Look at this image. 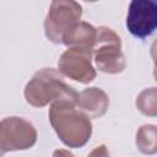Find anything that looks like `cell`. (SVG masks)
I'll return each mask as SVG.
<instances>
[{
    "label": "cell",
    "mask_w": 157,
    "mask_h": 157,
    "mask_svg": "<svg viewBox=\"0 0 157 157\" xmlns=\"http://www.w3.org/2000/svg\"><path fill=\"white\" fill-rule=\"evenodd\" d=\"M49 121L58 137L71 148L85 146L92 135V123L75 102L60 101L49 108Z\"/></svg>",
    "instance_id": "1"
},
{
    "label": "cell",
    "mask_w": 157,
    "mask_h": 157,
    "mask_svg": "<svg viewBox=\"0 0 157 157\" xmlns=\"http://www.w3.org/2000/svg\"><path fill=\"white\" fill-rule=\"evenodd\" d=\"M25 98L28 104L42 108L60 101L77 102L78 93L72 86L66 83L64 76L53 67H43L38 70L27 82Z\"/></svg>",
    "instance_id": "2"
},
{
    "label": "cell",
    "mask_w": 157,
    "mask_h": 157,
    "mask_svg": "<svg viewBox=\"0 0 157 157\" xmlns=\"http://www.w3.org/2000/svg\"><path fill=\"white\" fill-rule=\"evenodd\" d=\"M93 60L99 71L105 74H120L126 66L121 52L120 37L109 27L97 28V39L93 47Z\"/></svg>",
    "instance_id": "3"
},
{
    "label": "cell",
    "mask_w": 157,
    "mask_h": 157,
    "mask_svg": "<svg viewBox=\"0 0 157 157\" xmlns=\"http://www.w3.org/2000/svg\"><path fill=\"white\" fill-rule=\"evenodd\" d=\"M82 16V6L72 0H54L44 20V33L48 40L60 44L64 34Z\"/></svg>",
    "instance_id": "4"
},
{
    "label": "cell",
    "mask_w": 157,
    "mask_h": 157,
    "mask_svg": "<svg viewBox=\"0 0 157 157\" xmlns=\"http://www.w3.org/2000/svg\"><path fill=\"white\" fill-rule=\"evenodd\" d=\"M37 130L32 123L20 117H7L0 123L1 155L11 151L28 150L37 142Z\"/></svg>",
    "instance_id": "5"
},
{
    "label": "cell",
    "mask_w": 157,
    "mask_h": 157,
    "mask_svg": "<svg viewBox=\"0 0 157 157\" xmlns=\"http://www.w3.org/2000/svg\"><path fill=\"white\" fill-rule=\"evenodd\" d=\"M93 50L86 48H69L58 60L59 72L74 81L90 83L96 78V69L92 65Z\"/></svg>",
    "instance_id": "6"
},
{
    "label": "cell",
    "mask_w": 157,
    "mask_h": 157,
    "mask_svg": "<svg viewBox=\"0 0 157 157\" xmlns=\"http://www.w3.org/2000/svg\"><path fill=\"white\" fill-rule=\"evenodd\" d=\"M126 27L137 38H146L157 29V1L132 0L129 4Z\"/></svg>",
    "instance_id": "7"
},
{
    "label": "cell",
    "mask_w": 157,
    "mask_h": 157,
    "mask_svg": "<svg viewBox=\"0 0 157 157\" xmlns=\"http://www.w3.org/2000/svg\"><path fill=\"white\" fill-rule=\"evenodd\" d=\"M76 107L88 118H101L109 107V97L102 88L88 87L78 93Z\"/></svg>",
    "instance_id": "8"
},
{
    "label": "cell",
    "mask_w": 157,
    "mask_h": 157,
    "mask_svg": "<svg viewBox=\"0 0 157 157\" xmlns=\"http://www.w3.org/2000/svg\"><path fill=\"white\" fill-rule=\"evenodd\" d=\"M96 39L97 28L88 22L80 21L64 34L63 43L67 48H86L93 50Z\"/></svg>",
    "instance_id": "9"
},
{
    "label": "cell",
    "mask_w": 157,
    "mask_h": 157,
    "mask_svg": "<svg viewBox=\"0 0 157 157\" xmlns=\"http://www.w3.org/2000/svg\"><path fill=\"white\" fill-rule=\"evenodd\" d=\"M135 144L137 150L144 155L157 153V125L144 124L141 125L135 136Z\"/></svg>",
    "instance_id": "10"
},
{
    "label": "cell",
    "mask_w": 157,
    "mask_h": 157,
    "mask_svg": "<svg viewBox=\"0 0 157 157\" xmlns=\"http://www.w3.org/2000/svg\"><path fill=\"white\" fill-rule=\"evenodd\" d=\"M136 108L147 117H157V87L141 91L135 101Z\"/></svg>",
    "instance_id": "11"
},
{
    "label": "cell",
    "mask_w": 157,
    "mask_h": 157,
    "mask_svg": "<svg viewBox=\"0 0 157 157\" xmlns=\"http://www.w3.org/2000/svg\"><path fill=\"white\" fill-rule=\"evenodd\" d=\"M87 157H110V155H109L108 147H107L104 144H102V145L94 147V148L88 153Z\"/></svg>",
    "instance_id": "12"
},
{
    "label": "cell",
    "mask_w": 157,
    "mask_h": 157,
    "mask_svg": "<svg viewBox=\"0 0 157 157\" xmlns=\"http://www.w3.org/2000/svg\"><path fill=\"white\" fill-rule=\"evenodd\" d=\"M53 157H75L69 150L65 148H58L53 152Z\"/></svg>",
    "instance_id": "13"
},
{
    "label": "cell",
    "mask_w": 157,
    "mask_h": 157,
    "mask_svg": "<svg viewBox=\"0 0 157 157\" xmlns=\"http://www.w3.org/2000/svg\"><path fill=\"white\" fill-rule=\"evenodd\" d=\"M150 53H151V58H152V60H153L155 67H157V38L152 42L151 48H150Z\"/></svg>",
    "instance_id": "14"
},
{
    "label": "cell",
    "mask_w": 157,
    "mask_h": 157,
    "mask_svg": "<svg viewBox=\"0 0 157 157\" xmlns=\"http://www.w3.org/2000/svg\"><path fill=\"white\" fill-rule=\"evenodd\" d=\"M153 76H155V80L157 81V67H153Z\"/></svg>",
    "instance_id": "15"
}]
</instances>
